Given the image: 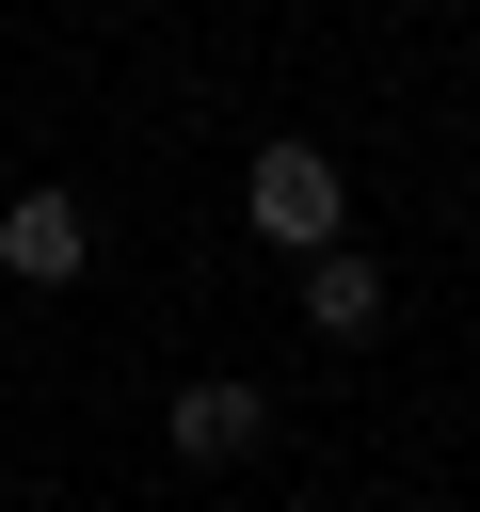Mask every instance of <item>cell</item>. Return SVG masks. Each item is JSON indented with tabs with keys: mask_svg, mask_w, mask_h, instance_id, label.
<instances>
[{
	"mask_svg": "<svg viewBox=\"0 0 480 512\" xmlns=\"http://www.w3.org/2000/svg\"><path fill=\"white\" fill-rule=\"evenodd\" d=\"M240 208H256V240H288V256H320V240L352 224V176H336V144H256V176H240Z\"/></svg>",
	"mask_w": 480,
	"mask_h": 512,
	"instance_id": "cell-1",
	"label": "cell"
},
{
	"mask_svg": "<svg viewBox=\"0 0 480 512\" xmlns=\"http://www.w3.org/2000/svg\"><path fill=\"white\" fill-rule=\"evenodd\" d=\"M0 272H16V288H80V272H96V208L32 176V192L0 208Z\"/></svg>",
	"mask_w": 480,
	"mask_h": 512,
	"instance_id": "cell-2",
	"label": "cell"
},
{
	"mask_svg": "<svg viewBox=\"0 0 480 512\" xmlns=\"http://www.w3.org/2000/svg\"><path fill=\"white\" fill-rule=\"evenodd\" d=\"M176 464H256L272 448V384H240V368H208V384H176Z\"/></svg>",
	"mask_w": 480,
	"mask_h": 512,
	"instance_id": "cell-3",
	"label": "cell"
},
{
	"mask_svg": "<svg viewBox=\"0 0 480 512\" xmlns=\"http://www.w3.org/2000/svg\"><path fill=\"white\" fill-rule=\"evenodd\" d=\"M304 320H320L336 352H352V336H384V272H368L352 240H320V256H304Z\"/></svg>",
	"mask_w": 480,
	"mask_h": 512,
	"instance_id": "cell-4",
	"label": "cell"
},
{
	"mask_svg": "<svg viewBox=\"0 0 480 512\" xmlns=\"http://www.w3.org/2000/svg\"><path fill=\"white\" fill-rule=\"evenodd\" d=\"M304 512H336V496H304Z\"/></svg>",
	"mask_w": 480,
	"mask_h": 512,
	"instance_id": "cell-5",
	"label": "cell"
}]
</instances>
